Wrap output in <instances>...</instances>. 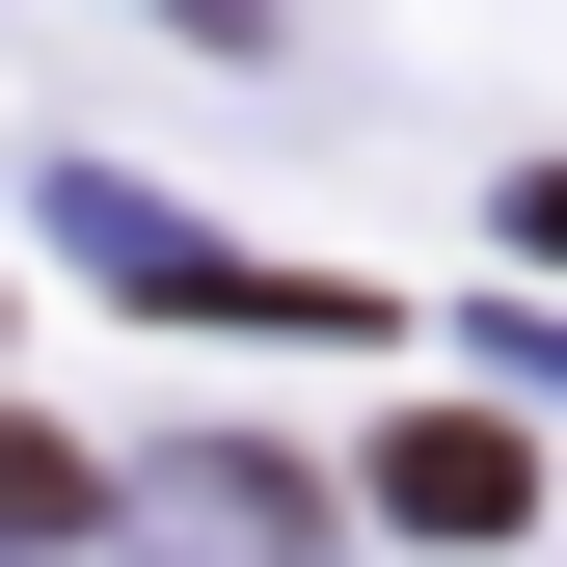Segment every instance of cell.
Masks as SVG:
<instances>
[{
    "label": "cell",
    "instance_id": "3",
    "mask_svg": "<svg viewBox=\"0 0 567 567\" xmlns=\"http://www.w3.org/2000/svg\"><path fill=\"white\" fill-rule=\"evenodd\" d=\"M109 514H135V486H109L82 433H28V405H0V540H109Z\"/></svg>",
    "mask_w": 567,
    "mask_h": 567
},
{
    "label": "cell",
    "instance_id": "2",
    "mask_svg": "<svg viewBox=\"0 0 567 567\" xmlns=\"http://www.w3.org/2000/svg\"><path fill=\"white\" fill-rule=\"evenodd\" d=\"M379 514H405V540H514V514H540V460L486 433V405H433V433H379Z\"/></svg>",
    "mask_w": 567,
    "mask_h": 567
},
{
    "label": "cell",
    "instance_id": "1",
    "mask_svg": "<svg viewBox=\"0 0 567 567\" xmlns=\"http://www.w3.org/2000/svg\"><path fill=\"white\" fill-rule=\"evenodd\" d=\"M135 540H163V567H324V486L244 460V433H163V460H135Z\"/></svg>",
    "mask_w": 567,
    "mask_h": 567
}]
</instances>
